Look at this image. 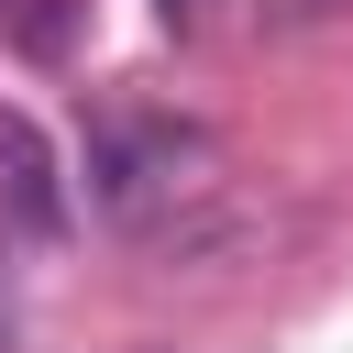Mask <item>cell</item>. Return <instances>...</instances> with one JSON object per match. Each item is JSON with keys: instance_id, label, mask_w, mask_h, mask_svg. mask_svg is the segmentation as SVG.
<instances>
[{"instance_id": "cell-1", "label": "cell", "mask_w": 353, "mask_h": 353, "mask_svg": "<svg viewBox=\"0 0 353 353\" xmlns=\"http://www.w3.org/2000/svg\"><path fill=\"white\" fill-rule=\"evenodd\" d=\"M199 154V132H176V121H110L99 143H88V199L110 210V221H154L165 199H176V165Z\"/></svg>"}, {"instance_id": "cell-2", "label": "cell", "mask_w": 353, "mask_h": 353, "mask_svg": "<svg viewBox=\"0 0 353 353\" xmlns=\"http://www.w3.org/2000/svg\"><path fill=\"white\" fill-rule=\"evenodd\" d=\"M0 188H11L22 232H66V188H55V165H44V143H33L22 110H0Z\"/></svg>"}, {"instance_id": "cell-3", "label": "cell", "mask_w": 353, "mask_h": 353, "mask_svg": "<svg viewBox=\"0 0 353 353\" xmlns=\"http://www.w3.org/2000/svg\"><path fill=\"white\" fill-rule=\"evenodd\" d=\"M199 11H210V0H165V22H199Z\"/></svg>"}, {"instance_id": "cell-4", "label": "cell", "mask_w": 353, "mask_h": 353, "mask_svg": "<svg viewBox=\"0 0 353 353\" xmlns=\"http://www.w3.org/2000/svg\"><path fill=\"white\" fill-rule=\"evenodd\" d=\"M298 11H342V0H298Z\"/></svg>"}]
</instances>
